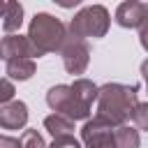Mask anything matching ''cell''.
Listing matches in <instances>:
<instances>
[{"label": "cell", "mask_w": 148, "mask_h": 148, "mask_svg": "<svg viewBox=\"0 0 148 148\" xmlns=\"http://www.w3.org/2000/svg\"><path fill=\"white\" fill-rule=\"evenodd\" d=\"M141 76H143V81H146V86H148V60L141 62Z\"/></svg>", "instance_id": "cell-20"}, {"label": "cell", "mask_w": 148, "mask_h": 148, "mask_svg": "<svg viewBox=\"0 0 148 148\" xmlns=\"http://www.w3.org/2000/svg\"><path fill=\"white\" fill-rule=\"evenodd\" d=\"M81 141L86 148H116V127L95 116L81 127Z\"/></svg>", "instance_id": "cell-5"}, {"label": "cell", "mask_w": 148, "mask_h": 148, "mask_svg": "<svg viewBox=\"0 0 148 148\" xmlns=\"http://www.w3.org/2000/svg\"><path fill=\"white\" fill-rule=\"evenodd\" d=\"M14 97V86H12V79H2V92H0V102L2 104H9Z\"/></svg>", "instance_id": "cell-17"}, {"label": "cell", "mask_w": 148, "mask_h": 148, "mask_svg": "<svg viewBox=\"0 0 148 148\" xmlns=\"http://www.w3.org/2000/svg\"><path fill=\"white\" fill-rule=\"evenodd\" d=\"M139 42H141V46L148 51V25H143V28L139 30Z\"/></svg>", "instance_id": "cell-19"}, {"label": "cell", "mask_w": 148, "mask_h": 148, "mask_svg": "<svg viewBox=\"0 0 148 148\" xmlns=\"http://www.w3.org/2000/svg\"><path fill=\"white\" fill-rule=\"evenodd\" d=\"M46 104L56 111V113H67L69 111V104H72V86H65V83H58L53 88H49L46 92Z\"/></svg>", "instance_id": "cell-10"}, {"label": "cell", "mask_w": 148, "mask_h": 148, "mask_svg": "<svg viewBox=\"0 0 148 148\" xmlns=\"http://www.w3.org/2000/svg\"><path fill=\"white\" fill-rule=\"evenodd\" d=\"M146 25H148V2H146Z\"/></svg>", "instance_id": "cell-21"}, {"label": "cell", "mask_w": 148, "mask_h": 148, "mask_svg": "<svg viewBox=\"0 0 148 148\" xmlns=\"http://www.w3.org/2000/svg\"><path fill=\"white\" fill-rule=\"evenodd\" d=\"M132 123H134L139 130L148 132V102H139V106H136L134 113H132Z\"/></svg>", "instance_id": "cell-16"}, {"label": "cell", "mask_w": 148, "mask_h": 148, "mask_svg": "<svg viewBox=\"0 0 148 148\" xmlns=\"http://www.w3.org/2000/svg\"><path fill=\"white\" fill-rule=\"evenodd\" d=\"M23 23V5L16 0H7L2 5V30L7 35H12L14 30H18Z\"/></svg>", "instance_id": "cell-11"}, {"label": "cell", "mask_w": 148, "mask_h": 148, "mask_svg": "<svg viewBox=\"0 0 148 148\" xmlns=\"http://www.w3.org/2000/svg\"><path fill=\"white\" fill-rule=\"evenodd\" d=\"M28 123V106L21 99L0 106V127L2 130H21Z\"/></svg>", "instance_id": "cell-9"}, {"label": "cell", "mask_w": 148, "mask_h": 148, "mask_svg": "<svg viewBox=\"0 0 148 148\" xmlns=\"http://www.w3.org/2000/svg\"><path fill=\"white\" fill-rule=\"evenodd\" d=\"M5 74H7V79H12V81H28V79L35 74V62H32L30 58L9 60V62H5Z\"/></svg>", "instance_id": "cell-13"}, {"label": "cell", "mask_w": 148, "mask_h": 148, "mask_svg": "<svg viewBox=\"0 0 148 148\" xmlns=\"http://www.w3.org/2000/svg\"><path fill=\"white\" fill-rule=\"evenodd\" d=\"M44 127H46V132L53 139H58V136H72L74 120L67 118V116H62V113H51V116L44 118Z\"/></svg>", "instance_id": "cell-12"}, {"label": "cell", "mask_w": 148, "mask_h": 148, "mask_svg": "<svg viewBox=\"0 0 148 148\" xmlns=\"http://www.w3.org/2000/svg\"><path fill=\"white\" fill-rule=\"evenodd\" d=\"M0 148H21V139H14V136L2 134L0 136Z\"/></svg>", "instance_id": "cell-18"}, {"label": "cell", "mask_w": 148, "mask_h": 148, "mask_svg": "<svg viewBox=\"0 0 148 148\" xmlns=\"http://www.w3.org/2000/svg\"><path fill=\"white\" fill-rule=\"evenodd\" d=\"M0 53H2V60L9 62V60H16V58H39L44 56L32 42L30 37L25 35H5L2 37V44H0Z\"/></svg>", "instance_id": "cell-7"}, {"label": "cell", "mask_w": 148, "mask_h": 148, "mask_svg": "<svg viewBox=\"0 0 148 148\" xmlns=\"http://www.w3.org/2000/svg\"><path fill=\"white\" fill-rule=\"evenodd\" d=\"M49 148H56V146H53V143H51V146H49Z\"/></svg>", "instance_id": "cell-22"}, {"label": "cell", "mask_w": 148, "mask_h": 148, "mask_svg": "<svg viewBox=\"0 0 148 148\" xmlns=\"http://www.w3.org/2000/svg\"><path fill=\"white\" fill-rule=\"evenodd\" d=\"M136 86H123V83H104L99 86V99H97V116L111 123L113 127L125 125L134 109L139 106Z\"/></svg>", "instance_id": "cell-1"}, {"label": "cell", "mask_w": 148, "mask_h": 148, "mask_svg": "<svg viewBox=\"0 0 148 148\" xmlns=\"http://www.w3.org/2000/svg\"><path fill=\"white\" fill-rule=\"evenodd\" d=\"M141 139H139V132L130 125H120L116 127V148H139Z\"/></svg>", "instance_id": "cell-14"}, {"label": "cell", "mask_w": 148, "mask_h": 148, "mask_svg": "<svg viewBox=\"0 0 148 148\" xmlns=\"http://www.w3.org/2000/svg\"><path fill=\"white\" fill-rule=\"evenodd\" d=\"M116 21L120 28H143L146 25V2H136V0H127L120 2L116 9Z\"/></svg>", "instance_id": "cell-8"}, {"label": "cell", "mask_w": 148, "mask_h": 148, "mask_svg": "<svg viewBox=\"0 0 148 148\" xmlns=\"http://www.w3.org/2000/svg\"><path fill=\"white\" fill-rule=\"evenodd\" d=\"M95 99H99V86L90 79H76L72 83V106L67 111V118L90 120V106Z\"/></svg>", "instance_id": "cell-4"}, {"label": "cell", "mask_w": 148, "mask_h": 148, "mask_svg": "<svg viewBox=\"0 0 148 148\" xmlns=\"http://www.w3.org/2000/svg\"><path fill=\"white\" fill-rule=\"evenodd\" d=\"M109 23H111V18H109L106 7H102V5H88L79 14H74V18L69 21L67 30H69V35H74L79 39L104 37L106 30H109Z\"/></svg>", "instance_id": "cell-3"}, {"label": "cell", "mask_w": 148, "mask_h": 148, "mask_svg": "<svg viewBox=\"0 0 148 148\" xmlns=\"http://www.w3.org/2000/svg\"><path fill=\"white\" fill-rule=\"evenodd\" d=\"M67 35H69V30L65 28V23L60 18H56L53 14H46V12L35 14L30 25H28V37L42 53L60 51Z\"/></svg>", "instance_id": "cell-2"}, {"label": "cell", "mask_w": 148, "mask_h": 148, "mask_svg": "<svg viewBox=\"0 0 148 148\" xmlns=\"http://www.w3.org/2000/svg\"><path fill=\"white\" fill-rule=\"evenodd\" d=\"M60 56H62V65L65 69L74 76V74H83L88 62H90V46L86 44V39H79L74 35H67L62 49H60Z\"/></svg>", "instance_id": "cell-6"}, {"label": "cell", "mask_w": 148, "mask_h": 148, "mask_svg": "<svg viewBox=\"0 0 148 148\" xmlns=\"http://www.w3.org/2000/svg\"><path fill=\"white\" fill-rule=\"evenodd\" d=\"M21 148H49L37 130H25L21 134Z\"/></svg>", "instance_id": "cell-15"}]
</instances>
